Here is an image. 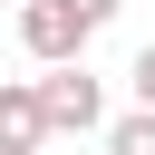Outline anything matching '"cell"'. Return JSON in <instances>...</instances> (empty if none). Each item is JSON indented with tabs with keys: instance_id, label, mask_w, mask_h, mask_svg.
Returning a JSON list of instances; mask_svg holds the SVG:
<instances>
[{
	"instance_id": "1",
	"label": "cell",
	"mask_w": 155,
	"mask_h": 155,
	"mask_svg": "<svg viewBox=\"0 0 155 155\" xmlns=\"http://www.w3.org/2000/svg\"><path fill=\"white\" fill-rule=\"evenodd\" d=\"M39 107H48V136H97V126H107V87H97L78 58H58V68L39 78Z\"/></svg>"
},
{
	"instance_id": "2",
	"label": "cell",
	"mask_w": 155,
	"mask_h": 155,
	"mask_svg": "<svg viewBox=\"0 0 155 155\" xmlns=\"http://www.w3.org/2000/svg\"><path fill=\"white\" fill-rule=\"evenodd\" d=\"M87 39H97V29H87V19L68 10V0H19V48H29L39 68H58V58H78Z\"/></svg>"
},
{
	"instance_id": "3",
	"label": "cell",
	"mask_w": 155,
	"mask_h": 155,
	"mask_svg": "<svg viewBox=\"0 0 155 155\" xmlns=\"http://www.w3.org/2000/svg\"><path fill=\"white\" fill-rule=\"evenodd\" d=\"M39 145H48L39 78H0V155H39Z\"/></svg>"
},
{
	"instance_id": "4",
	"label": "cell",
	"mask_w": 155,
	"mask_h": 155,
	"mask_svg": "<svg viewBox=\"0 0 155 155\" xmlns=\"http://www.w3.org/2000/svg\"><path fill=\"white\" fill-rule=\"evenodd\" d=\"M107 155H155V107H126V116H107Z\"/></svg>"
},
{
	"instance_id": "5",
	"label": "cell",
	"mask_w": 155,
	"mask_h": 155,
	"mask_svg": "<svg viewBox=\"0 0 155 155\" xmlns=\"http://www.w3.org/2000/svg\"><path fill=\"white\" fill-rule=\"evenodd\" d=\"M126 87H136V107H155V39L136 48V68H126Z\"/></svg>"
},
{
	"instance_id": "6",
	"label": "cell",
	"mask_w": 155,
	"mask_h": 155,
	"mask_svg": "<svg viewBox=\"0 0 155 155\" xmlns=\"http://www.w3.org/2000/svg\"><path fill=\"white\" fill-rule=\"evenodd\" d=\"M68 10H78V19H87V29H107V19H116V10H126V0H68Z\"/></svg>"
}]
</instances>
